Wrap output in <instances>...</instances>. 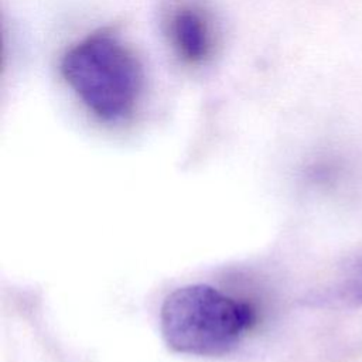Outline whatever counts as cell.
I'll use <instances>...</instances> for the list:
<instances>
[{
    "label": "cell",
    "instance_id": "obj_3",
    "mask_svg": "<svg viewBox=\"0 0 362 362\" xmlns=\"http://www.w3.org/2000/svg\"><path fill=\"white\" fill-rule=\"evenodd\" d=\"M167 33L177 57L187 65L205 64L215 49V31L208 11L189 1L177 4L168 16Z\"/></svg>",
    "mask_w": 362,
    "mask_h": 362
},
{
    "label": "cell",
    "instance_id": "obj_4",
    "mask_svg": "<svg viewBox=\"0 0 362 362\" xmlns=\"http://www.w3.org/2000/svg\"><path fill=\"white\" fill-rule=\"evenodd\" d=\"M331 301L348 308L362 307V250L351 255L344 263L331 288Z\"/></svg>",
    "mask_w": 362,
    "mask_h": 362
},
{
    "label": "cell",
    "instance_id": "obj_1",
    "mask_svg": "<svg viewBox=\"0 0 362 362\" xmlns=\"http://www.w3.org/2000/svg\"><path fill=\"white\" fill-rule=\"evenodd\" d=\"M61 74L99 120L127 119L141 96L143 65L130 45L110 30H99L72 45L61 59Z\"/></svg>",
    "mask_w": 362,
    "mask_h": 362
},
{
    "label": "cell",
    "instance_id": "obj_2",
    "mask_svg": "<svg viewBox=\"0 0 362 362\" xmlns=\"http://www.w3.org/2000/svg\"><path fill=\"white\" fill-rule=\"evenodd\" d=\"M255 322L253 308L208 284H188L168 294L160 329L175 352L216 358L229 354Z\"/></svg>",
    "mask_w": 362,
    "mask_h": 362
}]
</instances>
